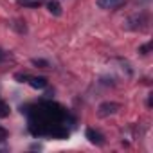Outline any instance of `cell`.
Returning a JSON list of instances; mask_svg holds the SVG:
<instances>
[{"label": "cell", "instance_id": "1", "mask_svg": "<svg viewBox=\"0 0 153 153\" xmlns=\"http://www.w3.org/2000/svg\"><path fill=\"white\" fill-rule=\"evenodd\" d=\"M148 24H149L148 15H146L144 11H140V13L131 15V16L126 20L124 27H126L128 31H144V29H148Z\"/></svg>", "mask_w": 153, "mask_h": 153}, {"label": "cell", "instance_id": "2", "mask_svg": "<svg viewBox=\"0 0 153 153\" xmlns=\"http://www.w3.org/2000/svg\"><path fill=\"white\" fill-rule=\"evenodd\" d=\"M119 110H121V105H119V103L106 101V103H101V105L97 106V115H99V117H110V115H115Z\"/></svg>", "mask_w": 153, "mask_h": 153}, {"label": "cell", "instance_id": "3", "mask_svg": "<svg viewBox=\"0 0 153 153\" xmlns=\"http://www.w3.org/2000/svg\"><path fill=\"white\" fill-rule=\"evenodd\" d=\"M27 83H29L34 90H43L49 81H47V78H43V76H29Z\"/></svg>", "mask_w": 153, "mask_h": 153}, {"label": "cell", "instance_id": "4", "mask_svg": "<svg viewBox=\"0 0 153 153\" xmlns=\"http://www.w3.org/2000/svg\"><path fill=\"white\" fill-rule=\"evenodd\" d=\"M85 137L92 142V144H96V146H103L105 144V137L99 133V131H96V130H92V128H87V131H85Z\"/></svg>", "mask_w": 153, "mask_h": 153}, {"label": "cell", "instance_id": "5", "mask_svg": "<svg viewBox=\"0 0 153 153\" xmlns=\"http://www.w3.org/2000/svg\"><path fill=\"white\" fill-rule=\"evenodd\" d=\"M47 9H49V13L52 16H61V13H63V7H61V4L58 2V0H49Z\"/></svg>", "mask_w": 153, "mask_h": 153}, {"label": "cell", "instance_id": "6", "mask_svg": "<svg viewBox=\"0 0 153 153\" xmlns=\"http://www.w3.org/2000/svg\"><path fill=\"white\" fill-rule=\"evenodd\" d=\"M121 0H96V6L99 9H114L117 6H121Z\"/></svg>", "mask_w": 153, "mask_h": 153}, {"label": "cell", "instance_id": "7", "mask_svg": "<svg viewBox=\"0 0 153 153\" xmlns=\"http://www.w3.org/2000/svg\"><path fill=\"white\" fill-rule=\"evenodd\" d=\"M18 6H24V7H29V9H36L40 6H43V0H16Z\"/></svg>", "mask_w": 153, "mask_h": 153}, {"label": "cell", "instance_id": "8", "mask_svg": "<svg viewBox=\"0 0 153 153\" xmlns=\"http://www.w3.org/2000/svg\"><path fill=\"white\" fill-rule=\"evenodd\" d=\"M9 25H11V29L16 31L18 34H25V33H27V25H25L24 20H13Z\"/></svg>", "mask_w": 153, "mask_h": 153}, {"label": "cell", "instance_id": "9", "mask_svg": "<svg viewBox=\"0 0 153 153\" xmlns=\"http://www.w3.org/2000/svg\"><path fill=\"white\" fill-rule=\"evenodd\" d=\"M31 63L36 65V67H42V68H47V67H49V61H47V59H42V58H33Z\"/></svg>", "mask_w": 153, "mask_h": 153}, {"label": "cell", "instance_id": "10", "mask_svg": "<svg viewBox=\"0 0 153 153\" xmlns=\"http://www.w3.org/2000/svg\"><path fill=\"white\" fill-rule=\"evenodd\" d=\"M9 115V106L4 103V101H0V119H4Z\"/></svg>", "mask_w": 153, "mask_h": 153}, {"label": "cell", "instance_id": "11", "mask_svg": "<svg viewBox=\"0 0 153 153\" xmlns=\"http://www.w3.org/2000/svg\"><path fill=\"white\" fill-rule=\"evenodd\" d=\"M149 51H151V42H149V43H146V45H140V47H139V52H140L142 56H146Z\"/></svg>", "mask_w": 153, "mask_h": 153}, {"label": "cell", "instance_id": "12", "mask_svg": "<svg viewBox=\"0 0 153 153\" xmlns=\"http://www.w3.org/2000/svg\"><path fill=\"white\" fill-rule=\"evenodd\" d=\"M15 79H18L20 83H27V79H29V74H15Z\"/></svg>", "mask_w": 153, "mask_h": 153}, {"label": "cell", "instance_id": "13", "mask_svg": "<svg viewBox=\"0 0 153 153\" xmlns=\"http://www.w3.org/2000/svg\"><path fill=\"white\" fill-rule=\"evenodd\" d=\"M6 139H7V130L0 126V142H6Z\"/></svg>", "mask_w": 153, "mask_h": 153}, {"label": "cell", "instance_id": "14", "mask_svg": "<svg viewBox=\"0 0 153 153\" xmlns=\"http://www.w3.org/2000/svg\"><path fill=\"white\" fill-rule=\"evenodd\" d=\"M7 59H9V54H7L6 51L0 49V63H4V61H7Z\"/></svg>", "mask_w": 153, "mask_h": 153}, {"label": "cell", "instance_id": "15", "mask_svg": "<svg viewBox=\"0 0 153 153\" xmlns=\"http://www.w3.org/2000/svg\"><path fill=\"white\" fill-rule=\"evenodd\" d=\"M0 151H7V146L6 144H0Z\"/></svg>", "mask_w": 153, "mask_h": 153}]
</instances>
